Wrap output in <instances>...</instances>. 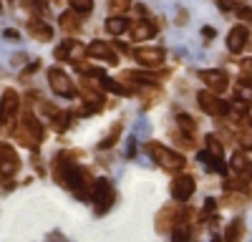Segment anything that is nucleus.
Returning a JSON list of instances; mask_svg holds the SVG:
<instances>
[{
	"label": "nucleus",
	"mask_w": 252,
	"mask_h": 242,
	"mask_svg": "<svg viewBox=\"0 0 252 242\" xmlns=\"http://www.w3.org/2000/svg\"><path fill=\"white\" fill-rule=\"evenodd\" d=\"M101 89L109 91V93H116V96H126L131 91V86L126 84V81H116V78H109V76L101 78Z\"/></svg>",
	"instance_id": "nucleus-20"
},
{
	"label": "nucleus",
	"mask_w": 252,
	"mask_h": 242,
	"mask_svg": "<svg viewBox=\"0 0 252 242\" xmlns=\"http://www.w3.org/2000/svg\"><path fill=\"white\" fill-rule=\"evenodd\" d=\"M194 189H197V179H194L192 174H179V177H174V179H172V187H169L172 199L179 202V205H184V202L194 194Z\"/></svg>",
	"instance_id": "nucleus-8"
},
{
	"label": "nucleus",
	"mask_w": 252,
	"mask_h": 242,
	"mask_svg": "<svg viewBox=\"0 0 252 242\" xmlns=\"http://www.w3.org/2000/svg\"><path fill=\"white\" fill-rule=\"evenodd\" d=\"M215 3L222 8V10H235L237 5H235V0H215Z\"/></svg>",
	"instance_id": "nucleus-36"
},
{
	"label": "nucleus",
	"mask_w": 252,
	"mask_h": 242,
	"mask_svg": "<svg viewBox=\"0 0 252 242\" xmlns=\"http://www.w3.org/2000/svg\"><path fill=\"white\" fill-rule=\"evenodd\" d=\"M229 167H232L235 174L245 177V179H252V159H247L242 151L232 154V161H229Z\"/></svg>",
	"instance_id": "nucleus-18"
},
{
	"label": "nucleus",
	"mask_w": 252,
	"mask_h": 242,
	"mask_svg": "<svg viewBox=\"0 0 252 242\" xmlns=\"http://www.w3.org/2000/svg\"><path fill=\"white\" fill-rule=\"evenodd\" d=\"M121 131H124V124H121V121H114L111 129H109V134L98 141V149H111V147H116V141L121 139Z\"/></svg>",
	"instance_id": "nucleus-22"
},
{
	"label": "nucleus",
	"mask_w": 252,
	"mask_h": 242,
	"mask_svg": "<svg viewBox=\"0 0 252 242\" xmlns=\"http://www.w3.org/2000/svg\"><path fill=\"white\" fill-rule=\"evenodd\" d=\"M136 60H139V66H144V68H159L161 63H164V58H166V53H164V48H136L134 53H131Z\"/></svg>",
	"instance_id": "nucleus-11"
},
{
	"label": "nucleus",
	"mask_w": 252,
	"mask_h": 242,
	"mask_svg": "<svg viewBox=\"0 0 252 242\" xmlns=\"http://www.w3.org/2000/svg\"><path fill=\"white\" fill-rule=\"evenodd\" d=\"M129 18H126L124 13H114L111 18H106V23H103V28H106V33L111 38H119L121 33H126V28H129Z\"/></svg>",
	"instance_id": "nucleus-16"
},
{
	"label": "nucleus",
	"mask_w": 252,
	"mask_h": 242,
	"mask_svg": "<svg viewBox=\"0 0 252 242\" xmlns=\"http://www.w3.org/2000/svg\"><path fill=\"white\" fill-rule=\"evenodd\" d=\"M0 10H3V0H0Z\"/></svg>",
	"instance_id": "nucleus-41"
},
{
	"label": "nucleus",
	"mask_w": 252,
	"mask_h": 242,
	"mask_svg": "<svg viewBox=\"0 0 252 242\" xmlns=\"http://www.w3.org/2000/svg\"><path fill=\"white\" fill-rule=\"evenodd\" d=\"M131 30V40H146V38H152L157 33V28L149 23V20H136V23L129 26Z\"/></svg>",
	"instance_id": "nucleus-19"
},
{
	"label": "nucleus",
	"mask_w": 252,
	"mask_h": 242,
	"mask_svg": "<svg viewBox=\"0 0 252 242\" xmlns=\"http://www.w3.org/2000/svg\"><path fill=\"white\" fill-rule=\"evenodd\" d=\"M129 5H131V0H109L111 13H126V10H129Z\"/></svg>",
	"instance_id": "nucleus-31"
},
{
	"label": "nucleus",
	"mask_w": 252,
	"mask_h": 242,
	"mask_svg": "<svg viewBox=\"0 0 252 242\" xmlns=\"http://www.w3.org/2000/svg\"><path fill=\"white\" fill-rule=\"evenodd\" d=\"M222 187H224V192H247L250 179H245V177L237 174V179H224V182H222Z\"/></svg>",
	"instance_id": "nucleus-26"
},
{
	"label": "nucleus",
	"mask_w": 252,
	"mask_h": 242,
	"mask_svg": "<svg viewBox=\"0 0 252 242\" xmlns=\"http://www.w3.org/2000/svg\"><path fill=\"white\" fill-rule=\"evenodd\" d=\"M144 149L149 151V156L157 161L161 169H166V172H182V169L187 167L184 154H179V151H174V149H169V147L159 144V141H149Z\"/></svg>",
	"instance_id": "nucleus-3"
},
{
	"label": "nucleus",
	"mask_w": 252,
	"mask_h": 242,
	"mask_svg": "<svg viewBox=\"0 0 252 242\" xmlns=\"http://www.w3.org/2000/svg\"><path fill=\"white\" fill-rule=\"evenodd\" d=\"M86 56H89L86 46H83L81 40H76V38H68L63 46L56 48V58H58V60H68V63H73V66L81 63V60L86 58Z\"/></svg>",
	"instance_id": "nucleus-9"
},
{
	"label": "nucleus",
	"mask_w": 252,
	"mask_h": 242,
	"mask_svg": "<svg viewBox=\"0 0 252 242\" xmlns=\"http://www.w3.org/2000/svg\"><path fill=\"white\" fill-rule=\"evenodd\" d=\"M197 104H199V109H202L207 116H212V119H224V116L232 114V109H229V101L220 98V93L209 91V89H204V91L197 93Z\"/></svg>",
	"instance_id": "nucleus-4"
},
{
	"label": "nucleus",
	"mask_w": 252,
	"mask_h": 242,
	"mask_svg": "<svg viewBox=\"0 0 252 242\" xmlns=\"http://www.w3.org/2000/svg\"><path fill=\"white\" fill-rule=\"evenodd\" d=\"M23 60H26V53H15V56L10 58V63H13V66H20Z\"/></svg>",
	"instance_id": "nucleus-39"
},
{
	"label": "nucleus",
	"mask_w": 252,
	"mask_h": 242,
	"mask_svg": "<svg viewBox=\"0 0 252 242\" xmlns=\"http://www.w3.org/2000/svg\"><path fill=\"white\" fill-rule=\"evenodd\" d=\"M235 136H237V144L242 149H247V151L252 149V121H247V116H242V124L235 131Z\"/></svg>",
	"instance_id": "nucleus-21"
},
{
	"label": "nucleus",
	"mask_w": 252,
	"mask_h": 242,
	"mask_svg": "<svg viewBox=\"0 0 252 242\" xmlns=\"http://www.w3.org/2000/svg\"><path fill=\"white\" fill-rule=\"evenodd\" d=\"M202 35H204V40H212V38L217 35V30L209 28V26H204V28H202Z\"/></svg>",
	"instance_id": "nucleus-38"
},
{
	"label": "nucleus",
	"mask_w": 252,
	"mask_h": 242,
	"mask_svg": "<svg viewBox=\"0 0 252 242\" xmlns=\"http://www.w3.org/2000/svg\"><path fill=\"white\" fill-rule=\"evenodd\" d=\"M46 76H48V86H51V91H53L56 96H61V98H73V96H76L73 78L63 71V68L51 66V68L46 71Z\"/></svg>",
	"instance_id": "nucleus-5"
},
{
	"label": "nucleus",
	"mask_w": 252,
	"mask_h": 242,
	"mask_svg": "<svg viewBox=\"0 0 252 242\" xmlns=\"http://www.w3.org/2000/svg\"><path fill=\"white\" fill-rule=\"evenodd\" d=\"M204 144H207V149H209V151L217 154V156H222V154H224V147H222V141H220V136H217V134H207V136H204Z\"/></svg>",
	"instance_id": "nucleus-29"
},
{
	"label": "nucleus",
	"mask_w": 252,
	"mask_h": 242,
	"mask_svg": "<svg viewBox=\"0 0 252 242\" xmlns=\"http://www.w3.org/2000/svg\"><path fill=\"white\" fill-rule=\"evenodd\" d=\"M235 13H237V18H240V20H245L247 26L252 23V8H250V5H237V8H235Z\"/></svg>",
	"instance_id": "nucleus-32"
},
{
	"label": "nucleus",
	"mask_w": 252,
	"mask_h": 242,
	"mask_svg": "<svg viewBox=\"0 0 252 242\" xmlns=\"http://www.w3.org/2000/svg\"><path fill=\"white\" fill-rule=\"evenodd\" d=\"M13 136L18 139V144H23L26 149H33V151H38L40 144L46 141V126H43V121L31 111V106H26V114L18 119V126H15Z\"/></svg>",
	"instance_id": "nucleus-1"
},
{
	"label": "nucleus",
	"mask_w": 252,
	"mask_h": 242,
	"mask_svg": "<svg viewBox=\"0 0 252 242\" xmlns=\"http://www.w3.org/2000/svg\"><path fill=\"white\" fill-rule=\"evenodd\" d=\"M114 46H116V51H119V53H124V56H129V53H131V48L126 46V43H121V40H114Z\"/></svg>",
	"instance_id": "nucleus-37"
},
{
	"label": "nucleus",
	"mask_w": 252,
	"mask_h": 242,
	"mask_svg": "<svg viewBox=\"0 0 252 242\" xmlns=\"http://www.w3.org/2000/svg\"><path fill=\"white\" fill-rule=\"evenodd\" d=\"M26 30H28V35H31V38L40 40V43H46V40H51V38H53V28L46 23V20H40V15H33V18L28 20Z\"/></svg>",
	"instance_id": "nucleus-14"
},
{
	"label": "nucleus",
	"mask_w": 252,
	"mask_h": 242,
	"mask_svg": "<svg viewBox=\"0 0 252 242\" xmlns=\"http://www.w3.org/2000/svg\"><path fill=\"white\" fill-rule=\"evenodd\" d=\"M197 159L207 167V172H217V174H224L227 177V164L222 161V156H217V154H212V151L207 149V151H199Z\"/></svg>",
	"instance_id": "nucleus-17"
},
{
	"label": "nucleus",
	"mask_w": 252,
	"mask_h": 242,
	"mask_svg": "<svg viewBox=\"0 0 252 242\" xmlns=\"http://www.w3.org/2000/svg\"><path fill=\"white\" fill-rule=\"evenodd\" d=\"M18 111H20V93L15 89H5L3 101H0V131H3V136H13L18 126Z\"/></svg>",
	"instance_id": "nucleus-2"
},
{
	"label": "nucleus",
	"mask_w": 252,
	"mask_h": 242,
	"mask_svg": "<svg viewBox=\"0 0 252 242\" xmlns=\"http://www.w3.org/2000/svg\"><path fill=\"white\" fill-rule=\"evenodd\" d=\"M247 40H250V28L247 26H235L232 30L227 33V51L229 53H242L245 46H247Z\"/></svg>",
	"instance_id": "nucleus-13"
},
{
	"label": "nucleus",
	"mask_w": 252,
	"mask_h": 242,
	"mask_svg": "<svg viewBox=\"0 0 252 242\" xmlns=\"http://www.w3.org/2000/svg\"><path fill=\"white\" fill-rule=\"evenodd\" d=\"M38 109H40V114H43L48 121H53V119L61 114V109H58V106H53V104H48V101H38Z\"/></svg>",
	"instance_id": "nucleus-30"
},
{
	"label": "nucleus",
	"mask_w": 252,
	"mask_h": 242,
	"mask_svg": "<svg viewBox=\"0 0 252 242\" xmlns=\"http://www.w3.org/2000/svg\"><path fill=\"white\" fill-rule=\"evenodd\" d=\"M73 116L76 114H68V111H61L53 121H51V126H53V131H58V134H63L66 129H71V124H73Z\"/></svg>",
	"instance_id": "nucleus-24"
},
{
	"label": "nucleus",
	"mask_w": 252,
	"mask_h": 242,
	"mask_svg": "<svg viewBox=\"0 0 252 242\" xmlns=\"http://www.w3.org/2000/svg\"><path fill=\"white\" fill-rule=\"evenodd\" d=\"M215 210H217V202H215L212 197H209V199L204 202V207H202V219H209Z\"/></svg>",
	"instance_id": "nucleus-33"
},
{
	"label": "nucleus",
	"mask_w": 252,
	"mask_h": 242,
	"mask_svg": "<svg viewBox=\"0 0 252 242\" xmlns=\"http://www.w3.org/2000/svg\"><path fill=\"white\" fill-rule=\"evenodd\" d=\"M177 23H179V26H184V23H187V10H179V15H177Z\"/></svg>",
	"instance_id": "nucleus-40"
},
{
	"label": "nucleus",
	"mask_w": 252,
	"mask_h": 242,
	"mask_svg": "<svg viewBox=\"0 0 252 242\" xmlns=\"http://www.w3.org/2000/svg\"><path fill=\"white\" fill-rule=\"evenodd\" d=\"M86 51H89V58H98V60H106L109 66H116L119 63V56H116V51L106 43V40H94V43H89L86 46Z\"/></svg>",
	"instance_id": "nucleus-12"
},
{
	"label": "nucleus",
	"mask_w": 252,
	"mask_h": 242,
	"mask_svg": "<svg viewBox=\"0 0 252 242\" xmlns=\"http://www.w3.org/2000/svg\"><path fill=\"white\" fill-rule=\"evenodd\" d=\"M81 23H83V15L76 13L73 8H68L66 13L58 15V26L66 30V33H78V30H81Z\"/></svg>",
	"instance_id": "nucleus-15"
},
{
	"label": "nucleus",
	"mask_w": 252,
	"mask_h": 242,
	"mask_svg": "<svg viewBox=\"0 0 252 242\" xmlns=\"http://www.w3.org/2000/svg\"><path fill=\"white\" fill-rule=\"evenodd\" d=\"M199 78L204 81V86L215 93H224L229 89V76L220 68H207V71H199Z\"/></svg>",
	"instance_id": "nucleus-10"
},
{
	"label": "nucleus",
	"mask_w": 252,
	"mask_h": 242,
	"mask_svg": "<svg viewBox=\"0 0 252 242\" xmlns=\"http://www.w3.org/2000/svg\"><path fill=\"white\" fill-rule=\"evenodd\" d=\"M245 237V222L237 217V219H232L227 225V230H224V240H242Z\"/></svg>",
	"instance_id": "nucleus-25"
},
{
	"label": "nucleus",
	"mask_w": 252,
	"mask_h": 242,
	"mask_svg": "<svg viewBox=\"0 0 252 242\" xmlns=\"http://www.w3.org/2000/svg\"><path fill=\"white\" fill-rule=\"evenodd\" d=\"M177 126H179V131H184L187 136H197V121L189 116V114H179L177 116Z\"/></svg>",
	"instance_id": "nucleus-23"
},
{
	"label": "nucleus",
	"mask_w": 252,
	"mask_h": 242,
	"mask_svg": "<svg viewBox=\"0 0 252 242\" xmlns=\"http://www.w3.org/2000/svg\"><path fill=\"white\" fill-rule=\"evenodd\" d=\"M229 109H232V114H237V119L247 116V111H250V98H245V96H235L232 101H229Z\"/></svg>",
	"instance_id": "nucleus-27"
},
{
	"label": "nucleus",
	"mask_w": 252,
	"mask_h": 242,
	"mask_svg": "<svg viewBox=\"0 0 252 242\" xmlns=\"http://www.w3.org/2000/svg\"><path fill=\"white\" fill-rule=\"evenodd\" d=\"M38 68H40V60H33L31 66H26L23 71H20V78H23V81H26V78H31V76H33V73H35Z\"/></svg>",
	"instance_id": "nucleus-34"
},
{
	"label": "nucleus",
	"mask_w": 252,
	"mask_h": 242,
	"mask_svg": "<svg viewBox=\"0 0 252 242\" xmlns=\"http://www.w3.org/2000/svg\"><path fill=\"white\" fill-rule=\"evenodd\" d=\"M20 172V156L18 151L8 144V141H0V182L13 179Z\"/></svg>",
	"instance_id": "nucleus-7"
},
{
	"label": "nucleus",
	"mask_w": 252,
	"mask_h": 242,
	"mask_svg": "<svg viewBox=\"0 0 252 242\" xmlns=\"http://www.w3.org/2000/svg\"><path fill=\"white\" fill-rule=\"evenodd\" d=\"M68 8H73L76 13H81L83 18L94 13V0H68Z\"/></svg>",
	"instance_id": "nucleus-28"
},
{
	"label": "nucleus",
	"mask_w": 252,
	"mask_h": 242,
	"mask_svg": "<svg viewBox=\"0 0 252 242\" xmlns=\"http://www.w3.org/2000/svg\"><path fill=\"white\" fill-rule=\"evenodd\" d=\"M114 199H116V192L111 187V182L109 179H96L94 182V205H96V214H106L114 205Z\"/></svg>",
	"instance_id": "nucleus-6"
},
{
	"label": "nucleus",
	"mask_w": 252,
	"mask_h": 242,
	"mask_svg": "<svg viewBox=\"0 0 252 242\" xmlns=\"http://www.w3.org/2000/svg\"><path fill=\"white\" fill-rule=\"evenodd\" d=\"M3 38L8 40V43H15V40H20V33H18L15 28H5V30H3Z\"/></svg>",
	"instance_id": "nucleus-35"
},
{
	"label": "nucleus",
	"mask_w": 252,
	"mask_h": 242,
	"mask_svg": "<svg viewBox=\"0 0 252 242\" xmlns=\"http://www.w3.org/2000/svg\"><path fill=\"white\" fill-rule=\"evenodd\" d=\"M43 3H48V0H43Z\"/></svg>",
	"instance_id": "nucleus-42"
}]
</instances>
